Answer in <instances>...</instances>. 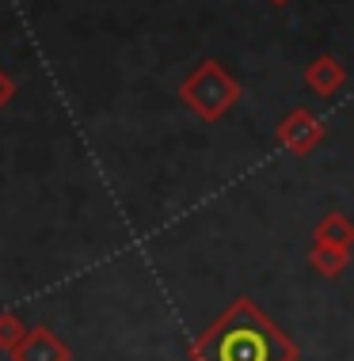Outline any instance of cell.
Segmentation results:
<instances>
[{
    "label": "cell",
    "mask_w": 354,
    "mask_h": 361,
    "mask_svg": "<svg viewBox=\"0 0 354 361\" xmlns=\"http://www.w3.org/2000/svg\"><path fill=\"white\" fill-rule=\"evenodd\" d=\"M194 361H297V346L274 327L259 305L236 300L229 312L194 343Z\"/></svg>",
    "instance_id": "1"
},
{
    "label": "cell",
    "mask_w": 354,
    "mask_h": 361,
    "mask_svg": "<svg viewBox=\"0 0 354 361\" xmlns=\"http://www.w3.org/2000/svg\"><path fill=\"white\" fill-rule=\"evenodd\" d=\"M179 99L187 111H194L202 122H218L221 114H229L236 99H240V84L232 73L221 69V61H199L179 84Z\"/></svg>",
    "instance_id": "2"
},
{
    "label": "cell",
    "mask_w": 354,
    "mask_h": 361,
    "mask_svg": "<svg viewBox=\"0 0 354 361\" xmlns=\"http://www.w3.org/2000/svg\"><path fill=\"white\" fill-rule=\"evenodd\" d=\"M274 137H278V145H282L290 156H309V152L324 141V122L309 111V106H293L286 118L278 122Z\"/></svg>",
    "instance_id": "3"
},
{
    "label": "cell",
    "mask_w": 354,
    "mask_h": 361,
    "mask_svg": "<svg viewBox=\"0 0 354 361\" xmlns=\"http://www.w3.org/2000/svg\"><path fill=\"white\" fill-rule=\"evenodd\" d=\"M12 361H73V350L50 327H31L23 343L12 350Z\"/></svg>",
    "instance_id": "4"
},
{
    "label": "cell",
    "mask_w": 354,
    "mask_h": 361,
    "mask_svg": "<svg viewBox=\"0 0 354 361\" xmlns=\"http://www.w3.org/2000/svg\"><path fill=\"white\" fill-rule=\"evenodd\" d=\"M343 84H347V69H343V61L336 54H320L305 65V87H309V92L336 95Z\"/></svg>",
    "instance_id": "5"
},
{
    "label": "cell",
    "mask_w": 354,
    "mask_h": 361,
    "mask_svg": "<svg viewBox=\"0 0 354 361\" xmlns=\"http://www.w3.org/2000/svg\"><path fill=\"white\" fill-rule=\"evenodd\" d=\"M312 240H317V243H331V247H343V251H350V247H354V221L347 217V213H339V209L324 213L320 224H317V232H312Z\"/></svg>",
    "instance_id": "6"
},
{
    "label": "cell",
    "mask_w": 354,
    "mask_h": 361,
    "mask_svg": "<svg viewBox=\"0 0 354 361\" xmlns=\"http://www.w3.org/2000/svg\"><path fill=\"white\" fill-rule=\"evenodd\" d=\"M309 267L317 270L320 278H339L343 270L350 267V251H343V247H331V243H317V240H312Z\"/></svg>",
    "instance_id": "7"
},
{
    "label": "cell",
    "mask_w": 354,
    "mask_h": 361,
    "mask_svg": "<svg viewBox=\"0 0 354 361\" xmlns=\"http://www.w3.org/2000/svg\"><path fill=\"white\" fill-rule=\"evenodd\" d=\"M27 331L31 327H23V319H19L16 312H0V350L12 354V350L27 338Z\"/></svg>",
    "instance_id": "8"
},
{
    "label": "cell",
    "mask_w": 354,
    "mask_h": 361,
    "mask_svg": "<svg viewBox=\"0 0 354 361\" xmlns=\"http://www.w3.org/2000/svg\"><path fill=\"white\" fill-rule=\"evenodd\" d=\"M12 95H16V84H12V76H8L4 69H0V111H4L8 103H12Z\"/></svg>",
    "instance_id": "9"
},
{
    "label": "cell",
    "mask_w": 354,
    "mask_h": 361,
    "mask_svg": "<svg viewBox=\"0 0 354 361\" xmlns=\"http://www.w3.org/2000/svg\"><path fill=\"white\" fill-rule=\"evenodd\" d=\"M271 4H278V8H282V4H290V0H271Z\"/></svg>",
    "instance_id": "10"
}]
</instances>
